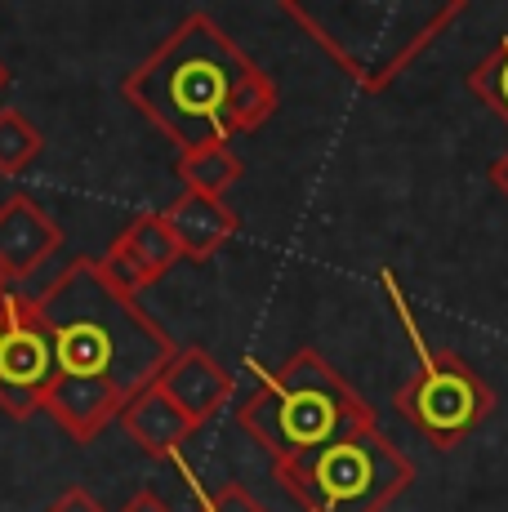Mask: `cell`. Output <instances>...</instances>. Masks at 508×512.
<instances>
[{
	"label": "cell",
	"instance_id": "8",
	"mask_svg": "<svg viewBox=\"0 0 508 512\" xmlns=\"http://www.w3.org/2000/svg\"><path fill=\"white\" fill-rule=\"evenodd\" d=\"M179 259L183 254H179V245H174V236H170V228H165L161 214H139V219L125 223V232L107 245L99 268L121 294L139 299V290L156 285Z\"/></svg>",
	"mask_w": 508,
	"mask_h": 512
},
{
	"label": "cell",
	"instance_id": "14",
	"mask_svg": "<svg viewBox=\"0 0 508 512\" xmlns=\"http://www.w3.org/2000/svg\"><path fill=\"white\" fill-rule=\"evenodd\" d=\"M41 147H45V134L18 107H0V174L5 179L23 174L41 156Z\"/></svg>",
	"mask_w": 508,
	"mask_h": 512
},
{
	"label": "cell",
	"instance_id": "12",
	"mask_svg": "<svg viewBox=\"0 0 508 512\" xmlns=\"http://www.w3.org/2000/svg\"><path fill=\"white\" fill-rule=\"evenodd\" d=\"M116 423H121L125 437H130L134 446H139L143 455H152V459L179 455V450L192 441V432H197V423L174 406L170 392H165L161 383H148L139 397L125 401V410H121V419Z\"/></svg>",
	"mask_w": 508,
	"mask_h": 512
},
{
	"label": "cell",
	"instance_id": "9",
	"mask_svg": "<svg viewBox=\"0 0 508 512\" xmlns=\"http://www.w3.org/2000/svg\"><path fill=\"white\" fill-rule=\"evenodd\" d=\"M58 250H63V228L36 196L14 192L0 201V277L9 285L27 281Z\"/></svg>",
	"mask_w": 508,
	"mask_h": 512
},
{
	"label": "cell",
	"instance_id": "7",
	"mask_svg": "<svg viewBox=\"0 0 508 512\" xmlns=\"http://www.w3.org/2000/svg\"><path fill=\"white\" fill-rule=\"evenodd\" d=\"M58 383V348L41 303L18 294L14 317L0 339V410L27 419L45 410V397Z\"/></svg>",
	"mask_w": 508,
	"mask_h": 512
},
{
	"label": "cell",
	"instance_id": "13",
	"mask_svg": "<svg viewBox=\"0 0 508 512\" xmlns=\"http://www.w3.org/2000/svg\"><path fill=\"white\" fill-rule=\"evenodd\" d=\"M174 174L183 179V192H201V196L223 201V192L241 179V156L232 152V143L197 147V152H179Z\"/></svg>",
	"mask_w": 508,
	"mask_h": 512
},
{
	"label": "cell",
	"instance_id": "20",
	"mask_svg": "<svg viewBox=\"0 0 508 512\" xmlns=\"http://www.w3.org/2000/svg\"><path fill=\"white\" fill-rule=\"evenodd\" d=\"M491 183H495V192L500 196H508V152L491 161Z\"/></svg>",
	"mask_w": 508,
	"mask_h": 512
},
{
	"label": "cell",
	"instance_id": "16",
	"mask_svg": "<svg viewBox=\"0 0 508 512\" xmlns=\"http://www.w3.org/2000/svg\"><path fill=\"white\" fill-rule=\"evenodd\" d=\"M192 512H268L259 504V499L250 495L241 481H223L219 490H210V495H201L197 499V508Z\"/></svg>",
	"mask_w": 508,
	"mask_h": 512
},
{
	"label": "cell",
	"instance_id": "4",
	"mask_svg": "<svg viewBox=\"0 0 508 512\" xmlns=\"http://www.w3.org/2000/svg\"><path fill=\"white\" fill-rule=\"evenodd\" d=\"M286 18L326 49L348 81H357L366 94H379L424 54L446 27L464 14V0L428 5V0H281Z\"/></svg>",
	"mask_w": 508,
	"mask_h": 512
},
{
	"label": "cell",
	"instance_id": "1",
	"mask_svg": "<svg viewBox=\"0 0 508 512\" xmlns=\"http://www.w3.org/2000/svg\"><path fill=\"white\" fill-rule=\"evenodd\" d=\"M36 303L58 348V383L45 397V415L85 446L121 419L125 401L156 383L179 348L139 308V299L103 277L90 254L67 263Z\"/></svg>",
	"mask_w": 508,
	"mask_h": 512
},
{
	"label": "cell",
	"instance_id": "11",
	"mask_svg": "<svg viewBox=\"0 0 508 512\" xmlns=\"http://www.w3.org/2000/svg\"><path fill=\"white\" fill-rule=\"evenodd\" d=\"M161 219L170 228L174 245H179V254L192 263H210L241 228L237 210L228 201H214V196H201V192H183L179 201L165 205Z\"/></svg>",
	"mask_w": 508,
	"mask_h": 512
},
{
	"label": "cell",
	"instance_id": "2",
	"mask_svg": "<svg viewBox=\"0 0 508 512\" xmlns=\"http://www.w3.org/2000/svg\"><path fill=\"white\" fill-rule=\"evenodd\" d=\"M121 94L179 152L232 143L277 112L272 76L201 9L125 76Z\"/></svg>",
	"mask_w": 508,
	"mask_h": 512
},
{
	"label": "cell",
	"instance_id": "6",
	"mask_svg": "<svg viewBox=\"0 0 508 512\" xmlns=\"http://www.w3.org/2000/svg\"><path fill=\"white\" fill-rule=\"evenodd\" d=\"M272 477L304 512H384L415 486V464L379 423H370Z\"/></svg>",
	"mask_w": 508,
	"mask_h": 512
},
{
	"label": "cell",
	"instance_id": "5",
	"mask_svg": "<svg viewBox=\"0 0 508 512\" xmlns=\"http://www.w3.org/2000/svg\"><path fill=\"white\" fill-rule=\"evenodd\" d=\"M379 285H384L388 303H393L397 321H402L410 348H415L419 370L397 388V415H402L428 446L437 450H455L468 432H477L495 410V392L491 383L482 379L477 370L464 366V357H455L451 348H433L419 330L415 312H410L402 285H397L393 272H379Z\"/></svg>",
	"mask_w": 508,
	"mask_h": 512
},
{
	"label": "cell",
	"instance_id": "18",
	"mask_svg": "<svg viewBox=\"0 0 508 512\" xmlns=\"http://www.w3.org/2000/svg\"><path fill=\"white\" fill-rule=\"evenodd\" d=\"M121 512H170V504H165L156 490H139L134 499H125V508Z\"/></svg>",
	"mask_w": 508,
	"mask_h": 512
},
{
	"label": "cell",
	"instance_id": "19",
	"mask_svg": "<svg viewBox=\"0 0 508 512\" xmlns=\"http://www.w3.org/2000/svg\"><path fill=\"white\" fill-rule=\"evenodd\" d=\"M14 303H18V290L0 277V339H5V326H9V317H14Z\"/></svg>",
	"mask_w": 508,
	"mask_h": 512
},
{
	"label": "cell",
	"instance_id": "15",
	"mask_svg": "<svg viewBox=\"0 0 508 512\" xmlns=\"http://www.w3.org/2000/svg\"><path fill=\"white\" fill-rule=\"evenodd\" d=\"M468 90H473L508 125V32L500 36V45L468 72Z\"/></svg>",
	"mask_w": 508,
	"mask_h": 512
},
{
	"label": "cell",
	"instance_id": "17",
	"mask_svg": "<svg viewBox=\"0 0 508 512\" xmlns=\"http://www.w3.org/2000/svg\"><path fill=\"white\" fill-rule=\"evenodd\" d=\"M45 512H103V504L85 486H67V490H58V495L50 499V508Z\"/></svg>",
	"mask_w": 508,
	"mask_h": 512
},
{
	"label": "cell",
	"instance_id": "21",
	"mask_svg": "<svg viewBox=\"0 0 508 512\" xmlns=\"http://www.w3.org/2000/svg\"><path fill=\"white\" fill-rule=\"evenodd\" d=\"M9 85V67H5V58H0V90Z\"/></svg>",
	"mask_w": 508,
	"mask_h": 512
},
{
	"label": "cell",
	"instance_id": "3",
	"mask_svg": "<svg viewBox=\"0 0 508 512\" xmlns=\"http://www.w3.org/2000/svg\"><path fill=\"white\" fill-rule=\"evenodd\" d=\"M237 423L263 446L272 472H281L379 419L370 401L317 348H299L277 370H263L254 379L237 406Z\"/></svg>",
	"mask_w": 508,
	"mask_h": 512
},
{
	"label": "cell",
	"instance_id": "10",
	"mask_svg": "<svg viewBox=\"0 0 508 512\" xmlns=\"http://www.w3.org/2000/svg\"><path fill=\"white\" fill-rule=\"evenodd\" d=\"M156 383L170 392V401L197 423V428H205V423L232 401V374L205 348H179L165 361V370L156 374Z\"/></svg>",
	"mask_w": 508,
	"mask_h": 512
}]
</instances>
